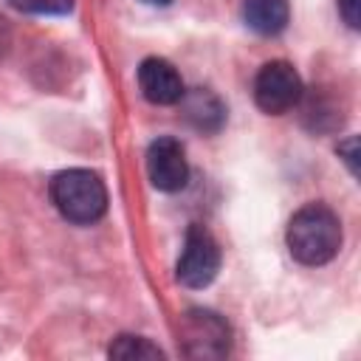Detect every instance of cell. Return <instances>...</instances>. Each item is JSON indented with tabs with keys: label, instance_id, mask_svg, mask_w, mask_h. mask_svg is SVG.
Listing matches in <instances>:
<instances>
[{
	"label": "cell",
	"instance_id": "5b68a950",
	"mask_svg": "<svg viewBox=\"0 0 361 361\" xmlns=\"http://www.w3.org/2000/svg\"><path fill=\"white\" fill-rule=\"evenodd\" d=\"M220 271V248L212 231L200 223H192L186 228L183 251L175 268V276L186 288H206Z\"/></svg>",
	"mask_w": 361,
	"mask_h": 361
},
{
	"label": "cell",
	"instance_id": "8fae6325",
	"mask_svg": "<svg viewBox=\"0 0 361 361\" xmlns=\"http://www.w3.org/2000/svg\"><path fill=\"white\" fill-rule=\"evenodd\" d=\"M8 6H14L17 11L25 14H68L73 8V0H8Z\"/></svg>",
	"mask_w": 361,
	"mask_h": 361
},
{
	"label": "cell",
	"instance_id": "ba28073f",
	"mask_svg": "<svg viewBox=\"0 0 361 361\" xmlns=\"http://www.w3.org/2000/svg\"><path fill=\"white\" fill-rule=\"evenodd\" d=\"M180 107H183V118L200 130V133H217L226 124V104L220 102V96L209 87H195V90H183L180 96Z\"/></svg>",
	"mask_w": 361,
	"mask_h": 361
},
{
	"label": "cell",
	"instance_id": "3957f363",
	"mask_svg": "<svg viewBox=\"0 0 361 361\" xmlns=\"http://www.w3.org/2000/svg\"><path fill=\"white\" fill-rule=\"evenodd\" d=\"M178 344L186 358L212 361L226 358L231 350V330L223 316L206 307H189L178 324Z\"/></svg>",
	"mask_w": 361,
	"mask_h": 361
},
{
	"label": "cell",
	"instance_id": "8992f818",
	"mask_svg": "<svg viewBox=\"0 0 361 361\" xmlns=\"http://www.w3.org/2000/svg\"><path fill=\"white\" fill-rule=\"evenodd\" d=\"M147 175L158 192H180L189 180L186 149L178 138L161 135L147 149Z\"/></svg>",
	"mask_w": 361,
	"mask_h": 361
},
{
	"label": "cell",
	"instance_id": "9c48e42d",
	"mask_svg": "<svg viewBox=\"0 0 361 361\" xmlns=\"http://www.w3.org/2000/svg\"><path fill=\"white\" fill-rule=\"evenodd\" d=\"M290 17L288 0H243V20L259 37H276Z\"/></svg>",
	"mask_w": 361,
	"mask_h": 361
},
{
	"label": "cell",
	"instance_id": "7c38bea8",
	"mask_svg": "<svg viewBox=\"0 0 361 361\" xmlns=\"http://www.w3.org/2000/svg\"><path fill=\"white\" fill-rule=\"evenodd\" d=\"M336 152H338V158L347 164L350 175L355 178V175H358V138H355V135H350L347 141H341V144H338V149H336Z\"/></svg>",
	"mask_w": 361,
	"mask_h": 361
},
{
	"label": "cell",
	"instance_id": "277c9868",
	"mask_svg": "<svg viewBox=\"0 0 361 361\" xmlns=\"http://www.w3.org/2000/svg\"><path fill=\"white\" fill-rule=\"evenodd\" d=\"M302 96H305V87L290 62L274 59L259 68V73L254 79V102L262 113L282 116V113L293 110L302 102Z\"/></svg>",
	"mask_w": 361,
	"mask_h": 361
},
{
	"label": "cell",
	"instance_id": "5bb4252c",
	"mask_svg": "<svg viewBox=\"0 0 361 361\" xmlns=\"http://www.w3.org/2000/svg\"><path fill=\"white\" fill-rule=\"evenodd\" d=\"M141 3H147V6H169L172 0H141Z\"/></svg>",
	"mask_w": 361,
	"mask_h": 361
},
{
	"label": "cell",
	"instance_id": "30bf717a",
	"mask_svg": "<svg viewBox=\"0 0 361 361\" xmlns=\"http://www.w3.org/2000/svg\"><path fill=\"white\" fill-rule=\"evenodd\" d=\"M110 358H121V361H141V358H164V350L158 344H152L144 336H116V341L110 344Z\"/></svg>",
	"mask_w": 361,
	"mask_h": 361
},
{
	"label": "cell",
	"instance_id": "52a82bcc",
	"mask_svg": "<svg viewBox=\"0 0 361 361\" xmlns=\"http://www.w3.org/2000/svg\"><path fill=\"white\" fill-rule=\"evenodd\" d=\"M138 87L141 96L152 104H178L186 90L175 65L161 56H147L138 65Z\"/></svg>",
	"mask_w": 361,
	"mask_h": 361
},
{
	"label": "cell",
	"instance_id": "4fadbf2b",
	"mask_svg": "<svg viewBox=\"0 0 361 361\" xmlns=\"http://www.w3.org/2000/svg\"><path fill=\"white\" fill-rule=\"evenodd\" d=\"M338 3V14L344 17V23L350 28H358V8H361V0H336Z\"/></svg>",
	"mask_w": 361,
	"mask_h": 361
},
{
	"label": "cell",
	"instance_id": "7a4b0ae2",
	"mask_svg": "<svg viewBox=\"0 0 361 361\" xmlns=\"http://www.w3.org/2000/svg\"><path fill=\"white\" fill-rule=\"evenodd\" d=\"M51 200L59 214L76 226H90L107 212L104 180L90 169H65L51 180Z\"/></svg>",
	"mask_w": 361,
	"mask_h": 361
},
{
	"label": "cell",
	"instance_id": "6da1fadb",
	"mask_svg": "<svg viewBox=\"0 0 361 361\" xmlns=\"http://www.w3.org/2000/svg\"><path fill=\"white\" fill-rule=\"evenodd\" d=\"M285 243L296 262L310 268L324 265L341 248V220L330 206L307 203L290 217Z\"/></svg>",
	"mask_w": 361,
	"mask_h": 361
}]
</instances>
